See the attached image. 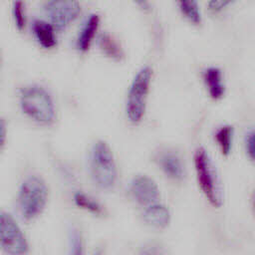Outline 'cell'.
Segmentation results:
<instances>
[{
    "label": "cell",
    "mask_w": 255,
    "mask_h": 255,
    "mask_svg": "<svg viewBox=\"0 0 255 255\" xmlns=\"http://www.w3.org/2000/svg\"><path fill=\"white\" fill-rule=\"evenodd\" d=\"M22 111L41 125H51L56 118L54 102L50 94L41 86L25 87L20 93Z\"/></svg>",
    "instance_id": "obj_1"
},
{
    "label": "cell",
    "mask_w": 255,
    "mask_h": 255,
    "mask_svg": "<svg viewBox=\"0 0 255 255\" xmlns=\"http://www.w3.org/2000/svg\"><path fill=\"white\" fill-rule=\"evenodd\" d=\"M90 171L93 181L102 189H111L117 181V166L113 152L104 140L97 141L91 152Z\"/></svg>",
    "instance_id": "obj_2"
},
{
    "label": "cell",
    "mask_w": 255,
    "mask_h": 255,
    "mask_svg": "<svg viewBox=\"0 0 255 255\" xmlns=\"http://www.w3.org/2000/svg\"><path fill=\"white\" fill-rule=\"evenodd\" d=\"M48 198V188L38 176H30L23 181L18 193V205L22 216L31 220L40 215Z\"/></svg>",
    "instance_id": "obj_3"
},
{
    "label": "cell",
    "mask_w": 255,
    "mask_h": 255,
    "mask_svg": "<svg viewBox=\"0 0 255 255\" xmlns=\"http://www.w3.org/2000/svg\"><path fill=\"white\" fill-rule=\"evenodd\" d=\"M194 167L202 193L213 206H220L222 192L219 179L209 154L202 147H199L194 153Z\"/></svg>",
    "instance_id": "obj_4"
},
{
    "label": "cell",
    "mask_w": 255,
    "mask_h": 255,
    "mask_svg": "<svg viewBox=\"0 0 255 255\" xmlns=\"http://www.w3.org/2000/svg\"><path fill=\"white\" fill-rule=\"evenodd\" d=\"M151 77L152 70L147 66L142 67L129 86L127 99V116L132 124H138L143 118Z\"/></svg>",
    "instance_id": "obj_5"
},
{
    "label": "cell",
    "mask_w": 255,
    "mask_h": 255,
    "mask_svg": "<svg viewBox=\"0 0 255 255\" xmlns=\"http://www.w3.org/2000/svg\"><path fill=\"white\" fill-rule=\"evenodd\" d=\"M0 242L2 250L8 254H25L28 251V243L17 222L3 211L0 217Z\"/></svg>",
    "instance_id": "obj_6"
},
{
    "label": "cell",
    "mask_w": 255,
    "mask_h": 255,
    "mask_svg": "<svg viewBox=\"0 0 255 255\" xmlns=\"http://www.w3.org/2000/svg\"><path fill=\"white\" fill-rule=\"evenodd\" d=\"M44 10L54 27L63 29L80 16L81 4L78 0H47Z\"/></svg>",
    "instance_id": "obj_7"
},
{
    "label": "cell",
    "mask_w": 255,
    "mask_h": 255,
    "mask_svg": "<svg viewBox=\"0 0 255 255\" xmlns=\"http://www.w3.org/2000/svg\"><path fill=\"white\" fill-rule=\"evenodd\" d=\"M129 192L137 203L145 206L153 204L159 199V189L155 181L147 175L133 177L129 185Z\"/></svg>",
    "instance_id": "obj_8"
},
{
    "label": "cell",
    "mask_w": 255,
    "mask_h": 255,
    "mask_svg": "<svg viewBox=\"0 0 255 255\" xmlns=\"http://www.w3.org/2000/svg\"><path fill=\"white\" fill-rule=\"evenodd\" d=\"M160 169L173 180H181L184 176V167L180 156L173 150L159 151L155 156Z\"/></svg>",
    "instance_id": "obj_9"
},
{
    "label": "cell",
    "mask_w": 255,
    "mask_h": 255,
    "mask_svg": "<svg viewBox=\"0 0 255 255\" xmlns=\"http://www.w3.org/2000/svg\"><path fill=\"white\" fill-rule=\"evenodd\" d=\"M143 220L147 225L155 229H163L169 224L170 213L166 206L155 202L145 208Z\"/></svg>",
    "instance_id": "obj_10"
},
{
    "label": "cell",
    "mask_w": 255,
    "mask_h": 255,
    "mask_svg": "<svg viewBox=\"0 0 255 255\" xmlns=\"http://www.w3.org/2000/svg\"><path fill=\"white\" fill-rule=\"evenodd\" d=\"M203 81L209 96L213 100H220L223 98L225 94V85L222 71L219 68H207L203 73Z\"/></svg>",
    "instance_id": "obj_11"
},
{
    "label": "cell",
    "mask_w": 255,
    "mask_h": 255,
    "mask_svg": "<svg viewBox=\"0 0 255 255\" xmlns=\"http://www.w3.org/2000/svg\"><path fill=\"white\" fill-rule=\"evenodd\" d=\"M100 25V17L98 14H92L84 23L76 42L79 51L87 52L95 38L96 32Z\"/></svg>",
    "instance_id": "obj_12"
},
{
    "label": "cell",
    "mask_w": 255,
    "mask_h": 255,
    "mask_svg": "<svg viewBox=\"0 0 255 255\" xmlns=\"http://www.w3.org/2000/svg\"><path fill=\"white\" fill-rule=\"evenodd\" d=\"M33 33L38 43L45 49H52L57 45V38L54 25L43 20H35L33 23Z\"/></svg>",
    "instance_id": "obj_13"
},
{
    "label": "cell",
    "mask_w": 255,
    "mask_h": 255,
    "mask_svg": "<svg viewBox=\"0 0 255 255\" xmlns=\"http://www.w3.org/2000/svg\"><path fill=\"white\" fill-rule=\"evenodd\" d=\"M181 15L191 24L200 25L202 16L197 0H175Z\"/></svg>",
    "instance_id": "obj_14"
},
{
    "label": "cell",
    "mask_w": 255,
    "mask_h": 255,
    "mask_svg": "<svg viewBox=\"0 0 255 255\" xmlns=\"http://www.w3.org/2000/svg\"><path fill=\"white\" fill-rule=\"evenodd\" d=\"M215 140L224 155H228L232 148L233 128L230 126H223L217 129L215 133Z\"/></svg>",
    "instance_id": "obj_15"
},
{
    "label": "cell",
    "mask_w": 255,
    "mask_h": 255,
    "mask_svg": "<svg viewBox=\"0 0 255 255\" xmlns=\"http://www.w3.org/2000/svg\"><path fill=\"white\" fill-rule=\"evenodd\" d=\"M74 200L77 206L96 215H102L104 213V209L101 204L83 192H76L74 195Z\"/></svg>",
    "instance_id": "obj_16"
},
{
    "label": "cell",
    "mask_w": 255,
    "mask_h": 255,
    "mask_svg": "<svg viewBox=\"0 0 255 255\" xmlns=\"http://www.w3.org/2000/svg\"><path fill=\"white\" fill-rule=\"evenodd\" d=\"M99 44L101 49L111 58L120 59L122 57V51L118 43L108 34H103L99 38Z\"/></svg>",
    "instance_id": "obj_17"
},
{
    "label": "cell",
    "mask_w": 255,
    "mask_h": 255,
    "mask_svg": "<svg viewBox=\"0 0 255 255\" xmlns=\"http://www.w3.org/2000/svg\"><path fill=\"white\" fill-rule=\"evenodd\" d=\"M12 16L15 26L19 31H22L26 25L25 4L22 0H14L12 4Z\"/></svg>",
    "instance_id": "obj_18"
},
{
    "label": "cell",
    "mask_w": 255,
    "mask_h": 255,
    "mask_svg": "<svg viewBox=\"0 0 255 255\" xmlns=\"http://www.w3.org/2000/svg\"><path fill=\"white\" fill-rule=\"evenodd\" d=\"M237 0H208L207 7L211 13H219Z\"/></svg>",
    "instance_id": "obj_19"
},
{
    "label": "cell",
    "mask_w": 255,
    "mask_h": 255,
    "mask_svg": "<svg viewBox=\"0 0 255 255\" xmlns=\"http://www.w3.org/2000/svg\"><path fill=\"white\" fill-rule=\"evenodd\" d=\"M70 246H71V252L74 254H81L83 245H82V239L78 232V230H73L70 235Z\"/></svg>",
    "instance_id": "obj_20"
},
{
    "label": "cell",
    "mask_w": 255,
    "mask_h": 255,
    "mask_svg": "<svg viewBox=\"0 0 255 255\" xmlns=\"http://www.w3.org/2000/svg\"><path fill=\"white\" fill-rule=\"evenodd\" d=\"M245 148L248 156L255 161V129L250 130L245 137Z\"/></svg>",
    "instance_id": "obj_21"
},
{
    "label": "cell",
    "mask_w": 255,
    "mask_h": 255,
    "mask_svg": "<svg viewBox=\"0 0 255 255\" xmlns=\"http://www.w3.org/2000/svg\"><path fill=\"white\" fill-rule=\"evenodd\" d=\"M134 3L143 11L149 10V3L147 0H133Z\"/></svg>",
    "instance_id": "obj_22"
},
{
    "label": "cell",
    "mask_w": 255,
    "mask_h": 255,
    "mask_svg": "<svg viewBox=\"0 0 255 255\" xmlns=\"http://www.w3.org/2000/svg\"><path fill=\"white\" fill-rule=\"evenodd\" d=\"M5 142V124L4 121L1 122V144L2 146L4 145Z\"/></svg>",
    "instance_id": "obj_23"
},
{
    "label": "cell",
    "mask_w": 255,
    "mask_h": 255,
    "mask_svg": "<svg viewBox=\"0 0 255 255\" xmlns=\"http://www.w3.org/2000/svg\"><path fill=\"white\" fill-rule=\"evenodd\" d=\"M252 204H253V210H254V214H255V192H254V195H253V202H252Z\"/></svg>",
    "instance_id": "obj_24"
}]
</instances>
